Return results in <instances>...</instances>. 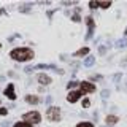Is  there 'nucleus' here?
Wrapping results in <instances>:
<instances>
[{
	"label": "nucleus",
	"instance_id": "obj_7",
	"mask_svg": "<svg viewBox=\"0 0 127 127\" xmlns=\"http://www.w3.org/2000/svg\"><path fill=\"white\" fill-rule=\"evenodd\" d=\"M26 102L30 103V105H35V103L40 102V97L38 95H26Z\"/></svg>",
	"mask_w": 127,
	"mask_h": 127
},
{
	"label": "nucleus",
	"instance_id": "obj_14",
	"mask_svg": "<svg viewBox=\"0 0 127 127\" xmlns=\"http://www.w3.org/2000/svg\"><path fill=\"white\" fill-rule=\"evenodd\" d=\"M83 106H84V108H89V106H91V100H89V98H84V100H83Z\"/></svg>",
	"mask_w": 127,
	"mask_h": 127
},
{
	"label": "nucleus",
	"instance_id": "obj_1",
	"mask_svg": "<svg viewBox=\"0 0 127 127\" xmlns=\"http://www.w3.org/2000/svg\"><path fill=\"white\" fill-rule=\"evenodd\" d=\"M10 56L19 62H26V61L33 57V51L29 49V48H16V49H13L10 53Z\"/></svg>",
	"mask_w": 127,
	"mask_h": 127
},
{
	"label": "nucleus",
	"instance_id": "obj_20",
	"mask_svg": "<svg viewBox=\"0 0 127 127\" xmlns=\"http://www.w3.org/2000/svg\"><path fill=\"white\" fill-rule=\"evenodd\" d=\"M124 65H127V59H126V61H124Z\"/></svg>",
	"mask_w": 127,
	"mask_h": 127
},
{
	"label": "nucleus",
	"instance_id": "obj_3",
	"mask_svg": "<svg viewBox=\"0 0 127 127\" xmlns=\"http://www.w3.org/2000/svg\"><path fill=\"white\" fill-rule=\"evenodd\" d=\"M24 121L29 122V124H37V122L41 121V114L38 111H30V113L24 114Z\"/></svg>",
	"mask_w": 127,
	"mask_h": 127
},
{
	"label": "nucleus",
	"instance_id": "obj_12",
	"mask_svg": "<svg viewBox=\"0 0 127 127\" xmlns=\"http://www.w3.org/2000/svg\"><path fill=\"white\" fill-rule=\"evenodd\" d=\"M14 127H32V124H29V122H26V121H21V122H16Z\"/></svg>",
	"mask_w": 127,
	"mask_h": 127
},
{
	"label": "nucleus",
	"instance_id": "obj_10",
	"mask_svg": "<svg viewBox=\"0 0 127 127\" xmlns=\"http://www.w3.org/2000/svg\"><path fill=\"white\" fill-rule=\"evenodd\" d=\"M87 53H89V48H81L78 53H75V56H76V57H79V56H86Z\"/></svg>",
	"mask_w": 127,
	"mask_h": 127
},
{
	"label": "nucleus",
	"instance_id": "obj_19",
	"mask_svg": "<svg viewBox=\"0 0 127 127\" xmlns=\"http://www.w3.org/2000/svg\"><path fill=\"white\" fill-rule=\"evenodd\" d=\"M89 6H91V8H97V6H98V2H91Z\"/></svg>",
	"mask_w": 127,
	"mask_h": 127
},
{
	"label": "nucleus",
	"instance_id": "obj_18",
	"mask_svg": "<svg viewBox=\"0 0 127 127\" xmlns=\"http://www.w3.org/2000/svg\"><path fill=\"white\" fill-rule=\"evenodd\" d=\"M94 64V57H87V61H86V65H92Z\"/></svg>",
	"mask_w": 127,
	"mask_h": 127
},
{
	"label": "nucleus",
	"instance_id": "obj_6",
	"mask_svg": "<svg viewBox=\"0 0 127 127\" xmlns=\"http://www.w3.org/2000/svg\"><path fill=\"white\" fill-rule=\"evenodd\" d=\"M51 81H53V79H51V76H48V75H45V73L38 75V83L40 84H49Z\"/></svg>",
	"mask_w": 127,
	"mask_h": 127
},
{
	"label": "nucleus",
	"instance_id": "obj_2",
	"mask_svg": "<svg viewBox=\"0 0 127 127\" xmlns=\"http://www.w3.org/2000/svg\"><path fill=\"white\" fill-rule=\"evenodd\" d=\"M46 118L49 121H59L61 119V108L59 106H49L46 111Z\"/></svg>",
	"mask_w": 127,
	"mask_h": 127
},
{
	"label": "nucleus",
	"instance_id": "obj_11",
	"mask_svg": "<svg viewBox=\"0 0 127 127\" xmlns=\"http://www.w3.org/2000/svg\"><path fill=\"white\" fill-rule=\"evenodd\" d=\"M86 21H87V27H89V33H91V32L94 30V21H92V18H91V16L86 19Z\"/></svg>",
	"mask_w": 127,
	"mask_h": 127
},
{
	"label": "nucleus",
	"instance_id": "obj_16",
	"mask_svg": "<svg viewBox=\"0 0 127 127\" xmlns=\"http://www.w3.org/2000/svg\"><path fill=\"white\" fill-rule=\"evenodd\" d=\"M127 45V38H124V40H121V41H118V46L121 48V46H126Z\"/></svg>",
	"mask_w": 127,
	"mask_h": 127
},
{
	"label": "nucleus",
	"instance_id": "obj_15",
	"mask_svg": "<svg viewBox=\"0 0 127 127\" xmlns=\"http://www.w3.org/2000/svg\"><path fill=\"white\" fill-rule=\"evenodd\" d=\"M111 5V2H102V3H98V6H102V8H108Z\"/></svg>",
	"mask_w": 127,
	"mask_h": 127
},
{
	"label": "nucleus",
	"instance_id": "obj_8",
	"mask_svg": "<svg viewBox=\"0 0 127 127\" xmlns=\"http://www.w3.org/2000/svg\"><path fill=\"white\" fill-rule=\"evenodd\" d=\"M105 121H106V124H108V126H113V124H116V122L119 121V118L116 116V114H110V116H106Z\"/></svg>",
	"mask_w": 127,
	"mask_h": 127
},
{
	"label": "nucleus",
	"instance_id": "obj_9",
	"mask_svg": "<svg viewBox=\"0 0 127 127\" xmlns=\"http://www.w3.org/2000/svg\"><path fill=\"white\" fill-rule=\"evenodd\" d=\"M5 95H6V97H10L11 100H14V98H16V95L13 94V84H10V86H8V89L5 91Z\"/></svg>",
	"mask_w": 127,
	"mask_h": 127
},
{
	"label": "nucleus",
	"instance_id": "obj_5",
	"mask_svg": "<svg viewBox=\"0 0 127 127\" xmlns=\"http://www.w3.org/2000/svg\"><path fill=\"white\" fill-rule=\"evenodd\" d=\"M81 95H83V92L78 89V91H73V92H70L67 98H68V102H70V103H75V102H76L79 97H81Z\"/></svg>",
	"mask_w": 127,
	"mask_h": 127
},
{
	"label": "nucleus",
	"instance_id": "obj_17",
	"mask_svg": "<svg viewBox=\"0 0 127 127\" xmlns=\"http://www.w3.org/2000/svg\"><path fill=\"white\" fill-rule=\"evenodd\" d=\"M6 113H8L6 108H0V116H6Z\"/></svg>",
	"mask_w": 127,
	"mask_h": 127
},
{
	"label": "nucleus",
	"instance_id": "obj_13",
	"mask_svg": "<svg viewBox=\"0 0 127 127\" xmlns=\"http://www.w3.org/2000/svg\"><path fill=\"white\" fill-rule=\"evenodd\" d=\"M76 127H94V124L92 122H79Z\"/></svg>",
	"mask_w": 127,
	"mask_h": 127
},
{
	"label": "nucleus",
	"instance_id": "obj_4",
	"mask_svg": "<svg viewBox=\"0 0 127 127\" xmlns=\"http://www.w3.org/2000/svg\"><path fill=\"white\" fill-rule=\"evenodd\" d=\"M79 87H81V92H94L95 91V86L89 81H83L81 84H79Z\"/></svg>",
	"mask_w": 127,
	"mask_h": 127
}]
</instances>
